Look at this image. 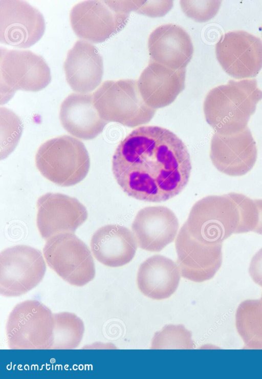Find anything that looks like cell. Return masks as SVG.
I'll use <instances>...</instances> for the list:
<instances>
[{
	"mask_svg": "<svg viewBox=\"0 0 262 379\" xmlns=\"http://www.w3.org/2000/svg\"><path fill=\"white\" fill-rule=\"evenodd\" d=\"M112 166L117 183L128 196L151 202L178 195L191 171L182 140L157 126L140 127L126 136L114 152Z\"/></svg>",
	"mask_w": 262,
	"mask_h": 379,
	"instance_id": "6da1fadb",
	"label": "cell"
},
{
	"mask_svg": "<svg viewBox=\"0 0 262 379\" xmlns=\"http://www.w3.org/2000/svg\"><path fill=\"white\" fill-rule=\"evenodd\" d=\"M262 99V91L254 79L229 80L211 89L204 102L208 124L215 133L227 135L246 130L250 117Z\"/></svg>",
	"mask_w": 262,
	"mask_h": 379,
	"instance_id": "7a4b0ae2",
	"label": "cell"
},
{
	"mask_svg": "<svg viewBox=\"0 0 262 379\" xmlns=\"http://www.w3.org/2000/svg\"><path fill=\"white\" fill-rule=\"evenodd\" d=\"M35 163L39 172L49 181L61 186H71L86 176L90 159L80 140L63 135L50 139L39 146Z\"/></svg>",
	"mask_w": 262,
	"mask_h": 379,
	"instance_id": "3957f363",
	"label": "cell"
},
{
	"mask_svg": "<svg viewBox=\"0 0 262 379\" xmlns=\"http://www.w3.org/2000/svg\"><path fill=\"white\" fill-rule=\"evenodd\" d=\"M92 95L94 106L107 122L136 127L148 123L157 110L145 103L133 79L105 80Z\"/></svg>",
	"mask_w": 262,
	"mask_h": 379,
	"instance_id": "277c9868",
	"label": "cell"
},
{
	"mask_svg": "<svg viewBox=\"0 0 262 379\" xmlns=\"http://www.w3.org/2000/svg\"><path fill=\"white\" fill-rule=\"evenodd\" d=\"M133 9V1L81 2L70 11L71 26L82 40L101 43L124 28Z\"/></svg>",
	"mask_w": 262,
	"mask_h": 379,
	"instance_id": "5b68a950",
	"label": "cell"
},
{
	"mask_svg": "<svg viewBox=\"0 0 262 379\" xmlns=\"http://www.w3.org/2000/svg\"><path fill=\"white\" fill-rule=\"evenodd\" d=\"M50 69L45 60L29 50L0 49L1 104L17 90L37 92L50 82Z\"/></svg>",
	"mask_w": 262,
	"mask_h": 379,
	"instance_id": "8992f818",
	"label": "cell"
},
{
	"mask_svg": "<svg viewBox=\"0 0 262 379\" xmlns=\"http://www.w3.org/2000/svg\"><path fill=\"white\" fill-rule=\"evenodd\" d=\"M53 314L35 300L16 305L6 325L7 344L11 349H49L52 341Z\"/></svg>",
	"mask_w": 262,
	"mask_h": 379,
	"instance_id": "52a82bcc",
	"label": "cell"
},
{
	"mask_svg": "<svg viewBox=\"0 0 262 379\" xmlns=\"http://www.w3.org/2000/svg\"><path fill=\"white\" fill-rule=\"evenodd\" d=\"M42 251L48 266L70 284L82 286L95 278V266L91 252L74 234L51 237Z\"/></svg>",
	"mask_w": 262,
	"mask_h": 379,
	"instance_id": "ba28073f",
	"label": "cell"
},
{
	"mask_svg": "<svg viewBox=\"0 0 262 379\" xmlns=\"http://www.w3.org/2000/svg\"><path fill=\"white\" fill-rule=\"evenodd\" d=\"M46 265L41 252L24 245H15L0 255V293L7 297L21 296L42 280Z\"/></svg>",
	"mask_w": 262,
	"mask_h": 379,
	"instance_id": "9c48e42d",
	"label": "cell"
},
{
	"mask_svg": "<svg viewBox=\"0 0 262 379\" xmlns=\"http://www.w3.org/2000/svg\"><path fill=\"white\" fill-rule=\"evenodd\" d=\"M185 223L195 237L222 243L232 234H236L238 216L229 194L212 195L194 203Z\"/></svg>",
	"mask_w": 262,
	"mask_h": 379,
	"instance_id": "30bf717a",
	"label": "cell"
},
{
	"mask_svg": "<svg viewBox=\"0 0 262 379\" xmlns=\"http://www.w3.org/2000/svg\"><path fill=\"white\" fill-rule=\"evenodd\" d=\"M175 246L180 274L186 279L195 282L210 280L221 266L222 243L195 237L185 222L177 237Z\"/></svg>",
	"mask_w": 262,
	"mask_h": 379,
	"instance_id": "8fae6325",
	"label": "cell"
},
{
	"mask_svg": "<svg viewBox=\"0 0 262 379\" xmlns=\"http://www.w3.org/2000/svg\"><path fill=\"white\" fill-rule=\"evenodd\" d=\"M215 55L222 69L235 78L253 77L262 68V41L245 31L223 34L215 45Z\"/></svg>",
	"mask_w": 262,
	"mask_h": 379,
	"instance_id": "7c38bea8",
	"label": "cell"
},
{
	"mask_svg": "<svg viewBox=\"0 0 262 379\" xmlns=\"http://www.w3.org/2000/svg\"><path fill=\"white\" fill-rule=\"evenodd\" d=\"M42 14L23 1H0V41L18 48H29L45 31Z\"/></svg>",
	"mask_w": 262,
	"mask_h": 379,
	"instance_id": "4fadbf2b",
	"label": "cell"
},
{
	"mask_svg": "<svg viewBox=\"0 0 262 379\" xmlns=\"http://www.w3.org/2000/svg\"><path fill=\"white\" fill-rule=\"evenodd\" d=\"M37 226L46 240L74 233L88 217L86 208L77 199L60 193L42 195L37 200Z\"/></svg>",
	"mask_w": 262,
	"mask_h": 379,
	"instance_id": "5bb4252c",
	"label": "cell"
},
{
	"mask_svg": "<svg viewBox=\"0 0 262 379\" xmlns=\"http://www.w3.org/2000/svg\"><path fill=\"white\" fill-rule=\"evenodd\" d=\"M257 148L251 131H244L231 135L215 133L211 139L210 157L220 172L231 176H241L254 166Z\"/></svg>",
	"mask_w": 262,
	"mask_h": 379,
	"instance_id": "9a60e30c",
	"label": "cell"
},
{
	"mask_svg": "<svg viewBox=\"0 0 262 379\" xmlns=\"http://www.w3.org/2000/svg\"><path fill=\"white\" fill-rule=\"evenodd\" d=\"M178 229L176 216L163 206H148L140 209L132 224L137 245L151 252L160 251L171 243Z\"/></svg>",
	"mask_w": 262,
	"mask_h": 379,
	"instance_id": "2e32d148",
	"label": "cell"
},
{
	"mask_svg": "<svg viewBox=\"0 0 262 379\" xmlns=\"http://www.w3.org/2000/svg\"><path fill=\"white\" fill-rule=\"evenodd\" d=\"M63 67L67 82L77 93L90 94L101 83L103 59L97 48L88 41H76Z\"/></svg>",
	"mask_w": 262,
	"mask_h": 379,
	"instance_id": "e0dca14e",
	"label": "cell"
},
{
	"mask_svg": "<svg viewBox=\"0 0 262 379\" xmlns=\"http://www.w3.org/2000/svg\"><path fill=\"white\" fill-rule=\"evenodd\" d=\"M186 68L173 69L151 60L141 74L137 85L149 107L157 109L173 102L185 88Z\"/></svg>",
	"mask_w": 262,
	"mask_h": 379,
	"instance_id": "ac0fdd59",
	"label": "cell"
},
{
	"mask_svg": "<svg viewBox=\"0 0 262 379\" xmlns=\"http://www.w3.org/2000/svg\"><path fill=\"white\" fill-rule=\"evenodd\" d=\"M148 50L152 61L173 69L186 68L193 53L189 34L173 24L156 28L148 39Z\"/></svg>",
	"mask_w": 262,
	"mask_h": 379,
	"instance_id": "d6986e66",
	"label": "cell"
},
{
	"mask_svg": "<svg viewBox=\"0 0 262 379\" xmlns=\"http://www.w3.org/2000/svg\"><path fill=\"white\" fill-rule=\"evenodd\" d=\"M90 245L95 259L110 267L125 265L134 258L137 244L128 228L119 225H106L92 236Z\"/></svg>",
	"mask_w": 262,
	"mask_h": 379,
	"instance_id": "ffe728a7",
	"label": "cell"
},
{
	"mask_svg": "<svg viewBox=\"0 0 262 379\" xmlns=\"http://www.w3.org/2000/svg\"><path fill=\"white\" fill-rule=\"evenodd\" d=\"M59 118L69 133L83 140L95 138L107 123L100 117L90 93H73L67 96L60 105Z\"/></svg>",
	"mask_w": 262,
	"mask_h": 379,
	"instance_id": "44dd1931",
	"label": "cell"
},
{
	"mask_svg": "<svg viewBox=\"0 0 262 379\" xmlns=\"http://www.w3.org/2000/svg\"><path fill=\"white\" fill-rule=\"evenodd\" d=\"M178 266L171 259L154 255L141 263L137 277L140 291L145 296L161 300L170 297L177 290L180 280Z\"/></svg>",
	"mask_w": 262,
	"mask_h": 379,
	"instance_id": "7402d4cb",
	"label": "cell"
},
{
	"mask_svg": "<svg viewBox=\"0 0 262 379\" xmlns=\"http://www.w3.org/2000/svg\"><path fill=\"white\" fill-rule=\"evenodd\" d=\"M235 325L246 349H262V297L247 300L238 306Z\"/></svg>",
	"mask_w": 262,
	"mask_h": 379,
	"instance_id": "603a6c76",
	"label": "cell"
},
{
	"mask_svg": "<svg viewBox=\"0 0 262 379\" xmlns=\"http://www.w3.org/2000/svg\"><path fill=\"white\" fill-rule=\"evenodd\" d=\"M54 325L49 349H74L81 343L84 332L82 320L69 312L53 314Z\"/></svg>",
	"mask_w": 262,
	"mask_h": 379,
	"instance_id": "cb8c5ba5",
	"label": "cell"
},
{
	"mask_svg": "<svg viewBox=\"0 0 262 379\" xmlns=\"http://www.w3.org/2000/svg\"><path fill=\"white\" fill-rule=\"evenodd\" d=\"M194 344L191 332L182 325H168L155 333L151 349H193Z\"/></svg>",
	"mask_w": 262,
	"mask_h": 379,
	"instance_id": "d4e9b609",
	"label": "cell"
},
{
	"mask_svg": "<svg viewBox=\"0 0 262 379\" xmlns=\"http://www.w3.org/2000/svg\"><path fill=\"white\" fill-rule=\"evenodd\" d=\"M229 195L234 202L238 216L236 234L253 231L257 220V210L254 200L239 193H231Z\"/></svg>",
	"mask_w": 262,
	"mask_h": 379,
	"instance_id": "484cf974",
	"label": "cell"
},
{
	"mask_svg": "<svg viewBox=\"0 0 262 379\" xmlns=\"http://www.w3.org/2000/svg\"><path fill=\"white\" fill-rule=\"evenodd\" d=\"M185 14L198 22H206L213 18L221 6V1H180Z\"/></svg>",
	"mask_w": 262,
	"mask_h": 379,
	"instance_id": "4316f807",
	"label": "cell"
},
{
	"mask_svg": "<svg viewBox=\"0 0 262 379\" xmlns=\"http://www.w3.org/2000/svg\"><path fill=\"white\" fill-rule=\"evenodd\" d=\"M133 11L149 17H162L173 6V1H133Z\"/></svg>",
	"mask_w": 262,
	"mask_h": 379,
	"instance_id": "83f0119b",
	"label": "cell"
},
{
	"mask_svg": "<svg viewBox=\"0 0 262 379\" xmlns=\"http://www.w3.org/2000/svg\"><path fill=\"white\" fill-rule=\"evenodd\" d=\"M249 273L253 281L262 287V248L252 257Z\"/></svg>",
	"mask_w": 262,
	"mask_h": 379,
	"instance_id": "f1b7e54d",
	"label": "cell"
},
{
	"mask_svg": "<svg viewBox=\"0 0 262 379\" xmlns=\"http://www.w3.org/2000/svg\"><path fill=\"white\" fill-rule=\"evenodd\" d=\"M257 210V220L253 231L262 235V199L254 200Z\"/></svg>",
	"mask_w": 262,
	"mask_h": 379,
	"instance_id": "f546056e",
	"label": "cell"
},
{
	"mask_svg": "<svg viewBox=\"0 0 262 379\" xmlns=\"http://www.w3.org/2000/svg\"><path fill=\"white\" fill-rule=\"evenodd\" d=\"M261 31H262V30H261Z\"/></svg>",
	"mask_w": 262,
	"mask_h": 379,
	"instance_id": "4dcf8cb0",
	"label": "cell"
}]
</instances>
